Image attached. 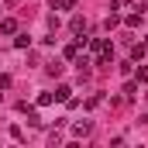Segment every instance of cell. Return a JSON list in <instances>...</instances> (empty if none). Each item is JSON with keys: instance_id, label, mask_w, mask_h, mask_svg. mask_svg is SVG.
<instances>
[{"instance_id": "obj_7", "label": "cell", "mask_w": 148, "mask_h": 148, "mask_svg": "<svg viewBox=\"0 0 148 148\" xmlns=\"http://www.w3.org/2000/svg\"><path fill=\"white\" fill-rule=\"evenodd\" d=\"M76 7V0H52V10H69Z\"/></svg>"}, {"instance_id": "obj_15", "label": "cell", "mask_w": 148, "mask_h": 148, "mask_svg": "<svg viewBox=\"0 0 148 148\" xmlns=\"http://www.w3.org/2000/svg\"><path fill=\"white\" fill-rule=\"evenodd\" d=\"M10 86V76H0V90H7Z\"/></svg>"}, {"instance_id": "obj_12", "label": "cell", "mask_w": 148, "mask_h": 148, "mask_svg": "<svg viewBox=\"0 0 148 148\" xmlns=\"http://www.w3.org/2000/svg\"><path fill=\"white\" fill-rule=\"evenodd\" d=\"M14 45H17V48H28V45H31V38H28V35H17V38H14Z\"/></svg>"}, {"instance_id": "obj_2", "label": "cell", "mask_w": 148, "mask_h": 148, "mask_svg": "<svg viewBox=\"0 0 148 148\" xmlns=\"http://www.w3.org/2000/svg\"><path fill=\"white\" fill-rule=\"evenodd\" d=\"M90 131H93V124H90V121H79V124H73V134H76V138H86Z\"/></svg>"}, {"instance_id": "obj_10", "label": "cell", "mask_w": 148, "mask_h": 148, "mask_svg": "<svg viewBox=\"0 0 148 148\" xmlns=\"http://www.w3.org/2000/svg\"><path fill=\"white\" fill-rule=\"evenodd\" d=\"M124 24H127V28H138V24H141V14H127Z\"/></svg>"}, {"instance_id": "obj_6", "label": "cell", "mask_w": 148, "mask_h": 148, "mask_svg": "<svg viewBox=\"0 0 148 148\" xmlns=\"http://www.w3.org/2000/svg\"><path fill=\"white\" fill-rule=\"evenodd\" d=\"M55 100H59V103H69V100H73V90H69V86H59V90H55Z\"/></svg>"}, {"instance_id": "obj_1", "label": "cell", "mask_w": 148, "mask_h": 148, "mask_svg": "<svg viewBox=\"0 0 148 148\" xmlns=\"http://www.w3.org/2000/svg\"><path fill=\"white\" fill-rule=\"evenodd\" d=\"M83 48H86V38H76L73 45H66V59H79Z\"/></svg>"}, {"instance_id": "obj_11", "label": "cell", "mask_w": 148, "mask_h": 148, "mask_svg": "<svg viewBox=\"0 0 148 148\" xmlns=\"http://www.w3.org/2000/svg\"><path fill=\"white\" fill-rule=\"evenodd\" d=\"M124 97H127V100H134V97H138V86H134V83H127V86H124Z\"/></svg>"}, {"instance_id": "obj_8", "label": "cell", "mask_w": 148, "mask_h": 148, "mask_svg": "<svg viewBox=\"0 0 148 148\" xmlns=\"http://www.w3.org/2000/svg\"><path fill=\"white\" fill-rule=\"evenodd\" d=\"M121 21H124V17H121V14H117V10H114V14H107V21H103V24H107V31H110V28H117V24H121Z\"/></svg>"}, {"instance_id": "obj_13", "label": "cell", "mask_w": 148, "mask_h": 148, "mask_svg": "<svg viewBox=\"0 0 148 148\" xmlns=\"http://www.w3.org/2000/svg\"><path fill=\"white\" fill-rule=\"evenodd\" d=\"M52 100H55V97H52V93H41V97H38V107H48V103H52Z\"/></svg>"}, {"instance_id": "obj_14", "label": "cell", "mask_w": 148, "mask_h": 148, "mask_svg": "<svg viewBox=\"0 0 148 148\" xmlns=\"http://www.w3.org/2000/svg\"><path fill=\"white\" fill-rule=\"evenodd\" d=\"M138 83H148V66H138Z\"/></svg>"}, {"instance_id": "obj_3", "label": "cell", "mask_w": 148, "mask_h": 148, "mask_svg": "<svg viewBox=\"0 0 148 148\" xmlns=\"http://www.w3.org/2000/svg\"><path fill=\"white\" fill-rule=\"evenodd\" d=\"M69 31H73V35H83V31H86V17H79V14H76L73 21H69Z\"/></svg>"}, {"instance_id": "obj_5", "label": "cell", "mask_w": 148, "mask_h": 148, "mask_svg": "<svg viewBox=\"0 0 148 148\" xmlns=\"http://www.w3.org/2000/svg\"><path fill=\"white\" fill-rule=\"evenodd\" d=\"M145 55H148V45H145V41L131 45V59H134V62H138V59H145Z\"/></svg>"}, {"instance_id": "obj_4", "label": "cell", "mask_w": 148, "mask_h": 148, "mask_svg": "<svg viewBox=\"0 0 148 148\" xmlns=\"http://www.w3.org/2000/svg\"><path fill=\"white\" fill-rule=\"evenodd\" d=\"M0 31H3V35H17V21H14V17H3V21H0Z\"/></svg>"}, {"instance_id": "obj_9", "label": "cell", "mask_w": 148, "mask_h": 148, "mask_svg": "<svg viewBox=\"0 0 148 148\" xmlns=\"http://www.w3.org/2000/svg\"><path fill=\"white\" fill-rule=\"evenodd\" d=\"M62 69H66L62 62H48V66H45V73H48V76H62Z\"/></svg>"}]
</instances>
